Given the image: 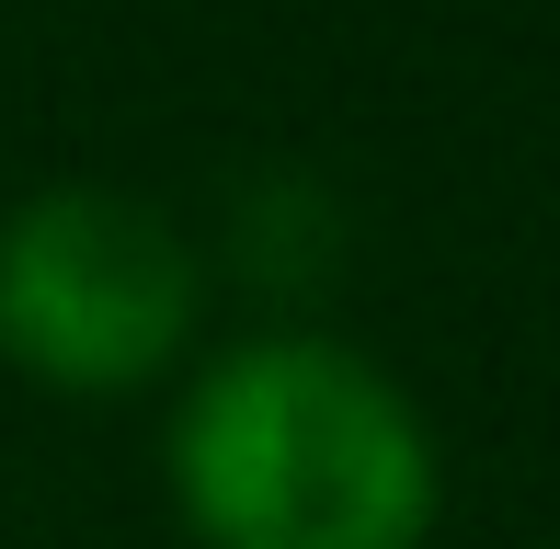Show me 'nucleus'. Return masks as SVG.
<instances>
[{
    "mask_svg": "<svg viewBox=\"0 0 560 549\" xmlns=\"http://www.w3.org/2000/svg\"><path fill=\"white\" fill-rule=\"evenodd\" d=\"M172 504L207 549H423L435 435L366 355L264 332L184 389Z\"/></svg>",
    "mask_w": 560,
    "mask_h": 549,
    "instance_id": "obj_1",
    "label": "nucleus"
},
{
    "mask_svg": "<svg viewBox=\"0 0 560 549\" xmlns=\"http://www.w3.org/2000/svg\"><path fill=\"white\" fill-rule=\"evenodd\" d=\"M195 332V253L149 195L46 184L0 218V355L46 389H138Z\"/></svg>",
    "mask_w": 560,
    "mask_h": 549,
    "instance_id": "obj_2",
    "label": "nucleus"
}]
</instances>
